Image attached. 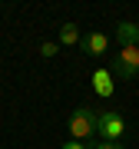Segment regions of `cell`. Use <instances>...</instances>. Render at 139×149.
<instances>
[{
    "instance_id": "cell-1",
    "label": "cell",
    "mask_w": 139,
    "mask_h": 149,
    "mask_svg": "<svg viewBox=\"0 0 139 149\" xmlns=\"http://www.w3.org/2000/svg\"><path fill=\"white\" fill-rule=\"evenodd\" d=\"M96 136V113L90 106H76L70 113V139L83 143V139H93Z\"/></svg>"
},
{
    "instance_id": "cell-2",
    "label": "cell",
    "mask_w": 139,
    "mask_h": 149,
    "mask_svg": "<svg viewBox=\"0 0 139 149\" xmlns=\"http://www.w3.org/2000/svg\"><path fill=\"white\" fill-rule=\"evenodd\" d=\"M96 133L103 136V143H119L126 136V119L116 109H103L96 113Z\"/></svg>"
},
{
    "instance_id": "cell-3",
    "label": "cell",
    "mask_w": 139,
    "mask_h": 149,
    "mask_svg": "<svg viewBox=\"0 0 139 149\" xmlns=\"http://www.w3.org/2000/svg\"><path fill=\"white\" fill-rule=\"evenodd\" d=\"M113 76H123V80H133L139 73V43H129V47H119V53L113 56Z\"/></svg>"
},
{
    "instance_id": "cell-4",
    "label": "cell",
    "mask_w": 139,
    "mask_h": 149,
    "mask_svg": "<svg viewBox=\"0 0 139 149\" xmlns=\"http://www.w3.org/2000/svg\"><path fill=\"white\" fill-rule=\"evenodd\" d=\"M80 47H83L86 56H103L106 47H109V37H106V33H90V37L80 40Z\"/></svg>"
},
{
    "instance_id": "cell-5",
    "label": "cell",
    "mask_w": 139,
    "mask_h": 149,
    "mask_svg": "<svg viewBox=\"0 0 139 149\" xmlns=\"http://www.w3.org/2000/svg\"><path fill=\"white\" fill-rule=\"evenodd\" d=\"M93 90H96V96H103V100H109L113 93H116V86H113V73L109 70H96V73L90 76Z\"/></svg>"
},
{
    "instance_id": "cell-6",
    "label": "cell",
    "mask_w": 139,
    "mask_h": 149,
    "mask_svg": "<svg viewBox=\"0 0 139 149\" xmlns=\"http://www.w3.org/2000/svg\"><path fill=\"white\" fill-rule=\"evenodd\" d=\"M116 40H119V47L139 43V23H129V20H123V23L116 27Z\"/></svg>"
},
{
    "instance_id": "cell-7",
    "label": "cell",
    "mask_w": 139,
    "mask_h": 149,
    "mask_svg": "<svg viewBox=\"0 0 139 149\" xmlns=\"http://www.w3.org/2000/svg\"><path fill=\"white\" fill-rule=\"evenodd\" d=\"M83 37H80V27H76V23H63V27H60V43H63V47H73V43H80Z\"/></svg>"
},
{
    "instance_id": "cell-8",
    "label": "cell",
    "mask_w": 139,
    "mask_h": 149,
    "mask_svg": "<svg viewBox=\"0 0 139 149\" xmlns=\"http://www.w3.org/2000/svg\"><path fill=\"white\" fill-rule=\"evenodd\" d=\"M40 53H43V56H56V43H43Z\"/></svg>"
},
{
    "instance_id": "cell-9",
    "label": "cell",
    "mask_w": 139,
    "mask_h": 149,
    "mask_svg": "<svg viewBox=\"0 0 139 149\" xmlns=\"http://www.w3.org/2000/svg\"><path fill=\"white\" fill-rule=\"evenodd\" d=\"M60 149H86V146H83V143H76V139H70V143H63Z\"/></svg>"
},
{
    "instance_id": "cell-10",
    "label": "cell",
    "mask_w": 139,
    "mask_h": 149,
    "mask_svg": "<svg viewBox=\"0 0 139 149\" xmlns=\"http://www.w3.org/2000/svg\"><path fill=\"white\" fill-rule=\"evenodd\" d=\"M93 149H123V143H99V146H93Z\"/></svg>"
}]
</instances>
